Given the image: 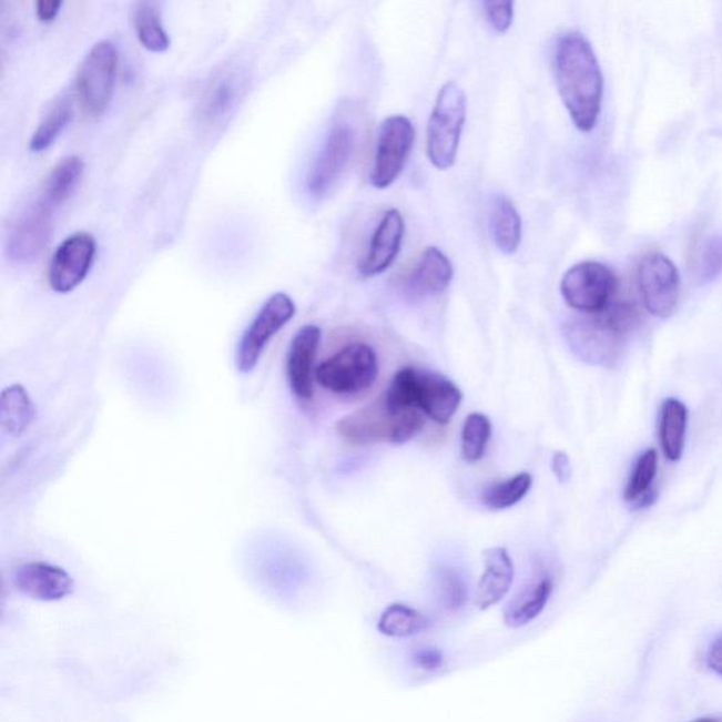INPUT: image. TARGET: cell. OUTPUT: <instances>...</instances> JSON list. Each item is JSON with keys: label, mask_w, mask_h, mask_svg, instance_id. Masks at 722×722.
Segmentation results:
<instances>
[{"label": "cell", "mask_w": 722, "mask_h": 722, "mask_svg": "<svg viewBox=\"0 0 722 722\" xmlns=\"http://www.w3.org/2000/svg\"><path fill=\"white\" fill-rule=\"evenodd\" d=\"M559 95L574 126L590 133L599 122L604 77L593 47L579 31L560 35L555 49Z\"/></svg>", "instance_id": "6da1fadb"}, {"label": "cell", "mask_w": 722, "mask_h": 722, "mask_svg": "<svg viewBox=\"0 0 722 722\" xmlns=\"http://www.w3.org/2000/svg\"><path fill=\"white\" fill-rule=\"evenodd\" d=\"M639 321L630 301H612L604 311L571 319L565 336L571 352L591 366L612 367L622 355L628 334Z\"/></svg>", "instance_id": "7a4b0ae2"}, {"label": "cell", "mask_w": 722, "mask_h": 722, "mask_svg": "<svg viewBox=\"0 0 722 722\" xmlns=\"http://www.w3.org/2000/svg\"><path fill=\"white\" fill-rule=\"evenodd\" d=\"M424 426V417L418 411H403L393 407L387 397L383 396L342 418L336 425V433L347 444L355 446L401 445L414 439Z\"/></svg>", "instance_id": "3957f363"}, {"label": "cell", "mask_w": 722, "mask_h": 722, "mask_svg": "<svg viewBox=\"0 0 722 722\" xmlns=\"http://www.w3.org/2000/svg\"><path fill=\"white\" fill-rule=\"evenodd\" d=\"M465 91L455 81L446 82L436 98L426 132V153L438 170L454 167L466 123Z\"/></svg>", "instance_id": "277c9868"}, {"label": "cell", "mask_w": 722, "mask_h": 722, "mask_svg": "<svg viewBox=\"0 0 722 722\" xmlns=\"http://www.w3.org/2000/svg\"><path fill=\"white\" fill-rule=\"evenodd\" d=\"M378 358L370 345L349 343L316 368V380L337 396H355L377 382Z\"/></svg>", "instance_id": "5b68a950"}, {"label": "cell", "mask_w": 722, "mask_h": 722, "mask_svg": "<svg viewBox=\"0 0 722 722\" xmlns=\"http://www.w3.org/2000/svg\"><path fill=\"white\" fill-rule=\"evenodd\" d=\"M119 54L111 41H98L78 70L75 90L82 111L88 116H101L112 100Z\"/></svg>", "instance_id": "8992f818"}, {"label": "cell", "mask_w": 722, "mask_h": 722, "mask_svg": "<svg viewBox=\"0 0 722 722\" xmlns=\"http://www.w3.org/2000/svg\"><path fill=\"white\" fill-rule=\"evenodd\" d=\"M618 278L614 272L599 262H581L566 272L560 293L566 304L584 315L604 311L614 301Z\"/></svg>", "instance_id": "52a82bcc"}, {"label": "cell", "mask_w": 722, "mask_h": 722, "mask_svg": "<svg viewBox=\"0 0 722 722\" xmlns=\"http://www.w3.org/2000/svg\"><path fill=\"white\" fill-rule=\"evenodd\" d=\"M356 144L357 133L349 122H337L331 128L306 176L312 199L324 200L329 194L349 167Z\"/></svg>", "instance_id": "ba28073f"}, {"label": "cell", "mask_w": 722, "mask_h": 722, "mask_svg": "<svg viewBox=\"0 0 722 722\" xmlns=\"http://www.w3.org/2000/svg\"><path fill=\"white\" fill-rule=\"evenodd\" d=\"M415 142L414 124L403 114H394L382 123L370 174L374 189L386 190L401 175Z\"/></svg>", "instance_id": "9c48e42d"}, {"label": "cell", "mask_w": 722, "mask_h": 722, "mask_svg": "<svg viewBox=\"0 0 722 722\" xmlns=\"http://www.w3.org/2000/svg\"><path fill=\"white\" fill-rule=\"evenodd\" d=\"M54 210L41 195L16 217L4 247L10 262L29 264L43 253L53 236Z\"/></svg>", "instance_id": "30bf717a"}, {"label": "cell", "mask_w": 722, "mask_h": 722, "mask_svg": "<svg viewBox=\"0 0 722 722\" xmlns=\"http://www.w3.org/2000/svg\"><path fill=\"white\" fill-rule=\"evenodd\" d=\"M639 293L649 314L667 319L677 309L680 274L672 260L662 253H648L638 264Z\"/></svg>", "instance_id": "8fae6325"}, {"label": "cell", "mask_w": 722, "mask_h": 722, "mask_svg": "<svg viewBox=\"0 0 722 722\" xmlns=\"http://www.w3.org/2000/svg\"><path fill=\"white\" fill-rule=\"evenodd\" d=\"M297 306L287 294L278 293L267 299L256 318L248 326L238 346L237 368L251 373L256 368L260 357L273 337L294 318Z\"/></svg>", "instance_id": "7c38bea8"}, {"label": "cell", "mask_w": 722, "mask_h": 722, "mask_svg": "<svg viewBox=\"0 0 722 722\" xmlns=\"http://www.w3.org/2000/svg\"><path fill=\"white\" fill-rule=\"evenodd\" d=\"M96 256V242L90 233L78 232L62 242L49 267L50 287L59 294L74 291L87 278Z\"/></svg>", "instance_id": "4fadbf2b"}, {"label": "cell", "mask_w": 722, "mask_h": 722, "mask_svg": "<svg viewBox=\"0 0 722 722\" xmlns=\"http://www.w3.org/2000/svg\"><path fill=\"white\" fill-rule=\"evenodd\" d=\"M405 223L401 212L388 210L374 231L370 246L365 257L358 263V274L363 278H373L386 273L401 252Z\"/></svg>", "instance_id": "5bb4252c"}, {"label": "cell", "mask_w": 722, "mask_h": 722, "mask_svg": "<svg viewBox=\"0 0 722 722\" xmlns=\"http://www.w3.org/2000/svg\"><path fill=\"white\" fill-rule=\"evenodd\" d=\"M14 586L20 593L38 601L64 600L74 591V580L64 569L43 562L20 566L14 573Z\"/></svg>", "instance_id": "9a60e30c"}, {"label": "cell", "mask_w": 722, "mask_h": 722, "mask_svg": "<svg viewBox=\"0 0 722 722\" xmlns=\"http://www.w3.org/2000/svg\"><path fill=\"white\" fill-rule=\"evenodd\" d=\"M455 270L450 260L438 247H426L418 263L404 282V288L411 298H428L444 294L454 279Z\"/></svg>", "instance_id": "2e32d148"}, {"label": "cell", "mask_w": 722, "mask_h": 722, "mask_svg": "<svg viewBox=\"0 0 722 722\" xmlns=\"http://www.w3.org/2000/svg\"><path fill=\"white\" fill-rule=\"evenodd\" d=\"M321 336L318 326L306 325L291 342L287 365L289 384L295 396L304 401L314 396V363Z\"/></svg>", "instance_id": "e0dca14e"}, {"label": "cell", "mask_w": 722, "mask_h": 722, "mask_svg": "<svg viewBox=\"0 0 722 722\" xmlns=\"http://www.w3.org/2000/svg\"><path fill=\"white\" fill-rule=\"evenodd\" d=\"M459 387L439 374L418 373V409L439 425L450 423L460 407Z\"/></svg>", "instance_id": "ac0fdd59"}, {"label": "cell", "mask_w": 722, "mask_h": 722, "mask_svg": "<svg viewBox=\"0 0 722 722\" xmlns=\"http://www.w3.org/2000/svg\"><path fill=\"white\" fill-rule=\"evenodd\" d=\"M513 563L504 548H491L485 552V573L477 586L476 604L480 610L498 604L511 590Z\"/></svg>", "instance_id": "d6986e66"}, {"label": "cell", "mask_w": 722, "mask_h": 722, "mask_svg": "<svg viewBox=\"0 0 722 722\" xmlns=\"http://www.w3.org/2000/svg\"><path fill=\"white\" fill-rule=\"evenodd\" d=\"M553 583L548 576L532 580L513 597L508 604L504 620L510 628H522L542 614L552 596Z\"/></svg>", "instance_id": "ffe728a7"}, {"label": "cell", "mask_w": 722, "mask_h": 722, "mask_svg": "<svg viewBox=\"0 0 722 722\" xmlns=\"http://www.w3.org/2000/svg\"><path fill=\"white\" fill-rule=\"evenodd\" d=\"M490 231L498 251L507 256L516 253L522 242L521 215L513 202L506 195L492 199L490 210Z\"/></svg>", "instance_id": "44dd1931"}, {"label": "cell", "mask_w": 722, "mask_h": 722, "mask_svg": "<svg viewBox=\"0 0 722 722\" xmlns=\"http://www.w3.org/2000/svg\"><path fill=\"white\" fill-rule=\"evenodd\" d=\"M34 418V404L23 386L13 384L3 389L0 397V424L4 433L20 438L33 424Z\"/></svg>", "instance_id": "7402d4cb"}, {"label": "cell", "mask_w": 722, "mask_h": 722, "mask_svg": "<svg viewBox=\"0 0 722 722\" xmlns=\"http://www.w3.org/2000/svg\"><path fill=\"white\" fill-rule=\"evenodd\" d=\"M688 420V408L682 401L669 398L663 403L659 439L663 454L670 461H678L683 455Z\"/></svg>", "instance_id": "603a6c76"}, {"label": "cell", "mask_w": 722, "mask_h": 722, "mask_svg": "<svg viewBox=\"0 0 722 722\" xmlns=\"http://www.w3.org/2000/svg\"><path fill=\"white\" fill-rule=\"evenodd\" d=\"M84 174V161L78 155H70L61 160L47 176L43 195L55 207L64 204L74 194L78 184Z\"/></svg>", "instance_id": "cb8c5ba5"}, {"label": "cell", "mask_w": 722, "mask_h": 722, "mask_svg": "<svg viewBox=\"0 0 722 722\" xmlns=\"http://www.w3.org/2000/svg\"><path fill=\"white\" fill-rule=\"evenodd\" d=\"M72 116H74V109H72L71 98L60 96L47 111L33 136H31V152L43 153L49 150L55 140L60 138V134L64 132V129L69 126Z\"/></svg>", "instance_id": "d4e9b609"}, {"label": "cell", "mask_w": 722, "mask_h": 722, "mask_svg": "<svg viewBox=\"0 0 722 722\" xmlns=\"http://www.w3.org/2000/svg\"><path fill=\"white\" fill-rule=\"evenodd\" d=\"M429 628L428 618L404 604L389 606L378 620V631L389 638H411Z\"/></svg>", "instance_id": "484cf974"}, {"label": "cell", "mask_w": 722, "mask_h": 722, "mask_svg": "<svg viewBox=\"0 0 722 722\" xmlns=\"http://www.w3.org/2000/svg\"><path fill=\"white\" fill-rule=\"evenodd\" d=\"M134 29L140 43L153 53H164L170 49L171 40L161 20L160 10L154 3H139L134 10Z\"/></svg>", "instance_id": "4316f807"}, {"label": "cell", "mask_w": 722, "mask_h": 722, "mask_svg": "<svg viewBox=\"0 0 722 722\" xmlns=\"http://www.w3.org/2000/svg\"><path fill=\"white\" fill-rule=\"evenodd\" d=\"M532 487V477L528 472H519L518 476L507 481L495 482L485 488L481 492V501L490 510H507L517 506Z\"/></svg>", "instance_id": "83f0119b"}, {"label": "cell", "mask_w": 722, "mask_h": 722, "mask_svg": "<svg viewBox=\"0 0 722 722\" xmlns=\"http://www.w3.org/2000/svg\"><path fill=\"white\" fill-rule=\"evenodd\" d=\"M491 438L490 419L482 414H471L466 418L461 429V455L469 464H476L486 454Z\"/></svg>", "instance_id": "f1b7e54d"}, {"label": "cell", "mask_w": 722, "mask_h": 722, "mask_svg": "<svg viewBox=\"0 0 722 722\" xmlns=\"http://www.w3.org/2000/svg\"><path fill=\"white\" fill-rule=\"evenodd\" d=\"M233 77H222L206 92L202 102V114L207 122H216L225 118L235 106L238 85Z\"/></svg>", "instance_id": "f546056e"}, {"label": "cell", "mask_w": 722, "mask_h": 722, "mask_svg": "<svg viewBox=\"0 0 722 722\" xmlns=\"http://www.w3.org/2000/svg\"><path fill=\"white\" fill-rule=\"evenodd\" d=\"M436 593L444 609L459 611L467 601V586L459 571L440 566L435 574Z\"/></svg>", "instance_id": "4dcf8cb0"}, {"label": "cell", "mask_w": 722, "mask_h": 722, "mask_svg": "<svg viewBox=\"0 0 722 722\" xmlns=\"http://www.w3.org/2000/svg\"><path fill=\"white\" fill-rule=\"evenodd\" d=\"M393 407L403 411H418V372L405 367L394 376L391 386L384 394Z\"/></svg>", "instance_id": "1f68e13d"}, {"label": "cell", "mask_w": 722, "mask_h": 722, "mask_svg": "<svg viewBox=\"0 0 722 722\" xmlns=\"http://www.w3.org/2000/svg\"><path fill=\"white\" fill-rule=\"evenodd\" d=\"M657 450L648 449L645 454L639 457L635 467H633L631 479L628 481L626 492H623L626 500L635 504L639 498L652 491L651 486L654 477H657Z\"/></svg>", "instance_id": "d6a6232c"}, {"label": "cell", "mask_w": 722, "mask_h": 722, "mask_svg": "<svg viewBox=\"0 0 722 722\" xmlns=\"http://www.w3.org/2000/svg\"><path fill=\"white\" fill-rule=\"evenodd\" d=\"M695 273L701 284L714 283L722 275V236L705 238L699 248Z\"/></svg>", "instance_id": "836d02e7"}, {"label": "cell", "mask_w": 722, "mask_h": 722, "mask_svg": "<svg viewBox=\"0 0 722 722\" xmlns=\"http://www.w3.org/2000/svg\"><path fill=\"white\" fill-rule=\"evenodd\" d=\"M482 8H485L488 23L497 33L504 34L510 30L513 20L512 2H485Z\"/></svg>", "instance_id": "e575fe53"}, {"label": "cell", "mask_w": 722, "mask_h": 722, "mask_svg": "<svg viewBox=\"0 0 722 722\" xmlns=\"http://www.w3.org/2000/svg\"><path fill=\"white\" fill-rule=\"evenodd\" d=\"M444 653L439 649L425 648L413 654V663L424 672H436L444 667Z\"/></svg>", "instance_id": "d590c367"}, {"label": "cell", "mask_w": 722, "mask_h": 722, "mask_svg": "<svg viewBox=\"0 0 722 722\" xmlns=\"http://www.w3.org/2000/svg\"><path fill=\"white\" fill-rule=\"evenodd\" d=\"M61 7V0H40V2L35 3V13H38V18L41 22L50 23L57 19Z\"/></svg>", "instance_id": "8d00e7d4"}, {"label": "cell", "mask_w": 722, "mask_h": 722, "mask_svg": "<svg viewBox=\"0 0 722 722\" xmlns=\"http://www.w3.org/2000/svg\"><path fill=\"white\" fill-rule=\"evenodd\" d=\"M708 667L722 678V635L715 638L709 648Z\"/></svg>", "instance_id": "74e56055"}, {"label": "cell", "mask_w": 722, "mask_h": 722, "mask_svg": "<svg viewBox=\"0 0 722 722\" xmlns=\"http://www.w3.org/2000/svg\"><path fill=\"white\" fill-rule=\"evenodd\" d=\"M552 469L560 481H568L571 475V466L568 455L556 454L553 457Z\"/></svg>", "instance_id": "f35d334b"}, {"label": "cell", "mask_w": 722, "mask_h": 722, "mask_svg": "<svg viewBox=\"0 0 722 722\" xmlns=\"http://www.w3.org/2000/svg\"><path fill=\"white\" fill-rule=\"evenodd\" d=\"M692 722H722L720 716H703V719L694 720Z\"/></svg>", "instance_id": "ab89813d"}]
</instances>
